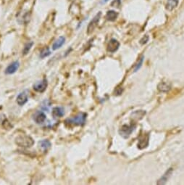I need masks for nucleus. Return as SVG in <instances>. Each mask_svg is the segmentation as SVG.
<instances>
[{
    "instance_id": "19",
    "label": "nucleus",
    "mask_w": 184,
    "mask_h": 185,
    "mask_svg": "<svg viewBox=\"0 0 184 185\" xmlns=\"http://www.w3.org/2000/svg\"><path fill=\"white\" fill-rule=\"evenodd\" d=\"M51 54V51L50 49L48 48V47H45V48H44L41 51V52H40V55L39 57L40 58H41V59H44V58L48 57L49 55H50Z\"/></svg>"
},
{
    "instance_id": "1",
    "label": "nucleus",
    "mask_w": 184,
    "mask_h": 185,
    "mask_svg": "<svg viewBox=\"0 0 184 185\" xmlns=\"http://www.w3.org/2000/svg\"><path fill=\"white\" fill-rule=\"evenodd\" d=\"M87 114L86 113H79L76 116L73 117L68 118L65 121V124L67 126H83L86 123V121Z\"/></svg>"
},
{
    "instance_id": "15",
    "label": "nucleus",
    "mask_w": 184,
    "mask_h": 185,
    "mask_svg": "<svg viewBox=\"0 0 184 185\" xmlns=\"http://www.w3.org/2000/svg\"><path fill=\"white\" fill-rule=\"evenodd\" d=\"M178 4V0H167V5H166V9L169 10V11H171L173 9L176 8Z\"/></svg>"
},
{
    "instance_id": "17",
    "label": "nucleus",
    "mask_w": 184,
    "mask_h": 185,
    "mask_svg": "<svg viewBox=\"0 0 184 185\" xmlns=\"http://www.w3.org/2000/svg\"><path fill=\"white\" fill-rule=\"evenodd\" d=\"M149 144V136H146V137H143L142 140H139V143L138 144V147L140 149H143V148L147 147Z\"/></svg>"
},
{
    "instance_id": "5",
    "label": "nucleus",
    "mask_w": 184,
    "mask_h": 185,
    "mask_svg": "<svg viewBox=\"0 0 184 185\" xmlns=\"http://www.w3.org/2000/svg\"><path fill=\"white\" fill-rule=\"evenodd\" d=\"M101 15V13L99 12V13H98L97 15H96V16L93 18V20L89 23L88 28H87V33H88V34H90L91 33H92L93 31H94V30L95 29V28L97 26L98 23H99V20H100Z\"/></svg>"
},
{
    "instance_id": "3",
    "label": "nucleus",
    "mask_w": 184,
    "mask_h": 185,
    "mask_svg": "<svg viewBox=\"0 0 184 185\" xmlns=\"http://www.w3.org/2000/svg\"><path fill=\"white\" fill-rule=\"evenodd\" d=\"M48 86V82L47 79H43L41 81H38L33 85V89L35 91L38 93H43L46 91Z\"/></svg>"
},
{
    "instance_id": "22",
    "label": "nucleus",
    "mask_w": 184,
    "mask_h": 185,
    "mask_svg": "<svg viewBox=\"0 0 184 185\" xmlns=\"http://www.w3.org/2000/svg\"><path fill=\"white\" fill-rule=\"evenodd\" d=\"M120 4H121V2H120V0H114L113 2V3L111 4V6H114L115 8V7H117V8H119V7L120 6Z\"/></svg>"
},
{
    "instance_id": "2",
    "label": "nucleus",
    "mask_w": 184,
    "mask_h": 185,
    "mask_svg": "<svg viewBox=\"0 0 184 185\" xmlns=\"http://www.w3.org/2000/svg\"><path fill=\"white\" fill-rule=\"evenodd\" d=\"M15 144L18 147L23 148L31 147L35 143V141L31 136L26 134H20L17 136L15 140Z\"/></svg>"
},
{
    "instance_id": "4",
    "label": "nucleus",
    "mask_w": 184,
    "mask_h": 185,
    "mask_svg": "<svg viewBox=\"0 0 184 185\" xmlns=\"http://www.w3.org/2000/svg\"><path fill=\"white\" fill-rule=\"evenodd\" d=\"M135 128H136L135 125H130V126L124 125V126H122V128H120L119 132H120V134L121 135L123 138L127 139L128 138L130 135L132 134V132L134 131Z\"/></svg>"
},
{
    "instance_id": "11",
    "label": "nucleus",
    "mask_w": 184,
    "mask_h": 185,
    "mask_svg": "<svg viewBox=\"0 0 184 185\" xmlns=\"http://www.w3.org/2000/svg\"><path fill=\"white\" fill-rule=\"evenodd\" d=\"M172 173H173V168H170L164 174V175H162V177L159 179L157 184H164L167 182V181L169 179L170 177L171 176Z\"/></svg>"
},
{
    "instance_id": "6",
    "label": "nucleus",
    "mask_w": 184,
    "mask_h": 185,
    "mask_svg": "<svg viewBox=\"0 0 184 185\" xmlns=\"http://www.w3.org/2000/svg\"><path fill=\"white\" fill-rule=\"evenodd\" d=\"M28 100H29V94H28L27 90L20 92V94L17 95L16 99L17 105H20V106H23L27 103Z\"/></svg>"
},
{
    "instance_id": "10",
    "label": "nucleus",
    "mask_w": 184,
    "mask_h": 185,
    "mask_svg": "<svg viewBox=\"0 0 184 185\" xmlns=\"http://www.w3.org/2000/svg\"><path fill=\"white\" fill-rule=\"evenodd\" d=\"M52 114L54 118H61L65 115V110L62 107H55L52 109Z\"/></svg>"
},
{
    "instance_id": "23",
    "label": "nucleus",
    "mask_w": 184,
    "mask_h": 185,
    "mask_svg": "<svg viewBox=\"0 0 184 185\" xmlns=\"http://www.w3.org/2000/svg\"><path fill=\"white\" fill-rule=\"evenodd\" d=\"M148 41H149V36H147V35H145V36H143V38L141 39V41H140V43H141V45H144V44H146Z\"/></svg>"
},
{
    "instance_id": "8",
    "label": "nucleus",
    "mask_w": 184,
    "mask_h": 185,
    "mask_svg": "<svg viewBox=\"0 0 184 185\" xmlns=\"http://www.w3.org/2000/svg\"><path fill=\"white\" fill-rule=\"evenodd\" d=\"M33 119L38 124H41L46 121L47 116L43 111H36L33 116Z\"/></svg>"
},
{
    "instance_id": "9",
    "label": "nucleus",
    "mask_w": 184,
    "mask_h": 185,
    "mask_svg": "<svg viewBox=\"0 0 184 185\" xmlns=\"http://www.w3.org/2000/svg\"><path fill=\"white\" fill-rule=\"evenodd\" d=\"M120 47V43L115 39H112L107 45V51L111 53H114Z\"/></svg>"
},
{
    "instance_id": "7",
    "label": "nucleus",
    "mask_w": 184,
    "mask_h": 185,
    "mask_svg": "<svg viewBox=\"0 0 184 185\" xmlns=\"http://www.w3.org/2000/svg\"><path fill=\"white\" fill-rule=\"evenodd\" d=\"M19 67H20V63H19V61H14L13 63H12L11 64H10L7 67L5 73V74H7V75H12V74L16 73L17 70H18Z\"/></svg>"
},
{
    "instance_id": "20",
    "label": "nucleus",
    "mask_w": 184,
    "mask_h": 185,
    "mask_svg": "<svg viewBox=\"0 0 184 185\" xmlns=\"http://www.w3.org/2000/svg\"><path fill=\"white\" fill-rule=\"evenodd\" d=\"M144 60V57L142 56L141 58H140V60H138V62L137 63H136V65H135L134 67V72H137L138 70H140V68H141V66H142L143 65V62Z\"/></svg>"
},
{
    "instance_id": "16",
    "label": "nucleus",
    "mask_w": 184,
    "mask_h": 185,
    "mask_svg": "<svg viewBox=\"0 0 184 185\" xmlns=\"http://www.w3.org/2000/svg\"><path fill=\"white\" fill-rule=\"evenodd\" d=\"M158 89L162 92H167L170 89V85H169L167 83H160L158 85Z\"/></svg>"
},
{
    "instance_id": "24",
    "label": "nucleus",
    "mask_w": 184,
    "mask_h": 185,
    "mask_svg": "<svg viewBox=\"0 0 184 185\" xmlns=\"http://www.w3.org/2000/svg\"><path fill=\"white\" fill-rule=\"evenodd\" d=\"M108 1H109V0H102V2H101V4H103V3L107 2Z\"/></svg>"
},
{
    "instance_id": "12",
    "label": "nucleus",
    "mask_w": 184,
    "mask_h": 185,
    "mask_svg": "<svg viewBox=\"0 0 184 185\" xmlns=\"http://www.w3.org/2000/svg\"><path fill=\"white\" fill-rule=\"evenodd\" d=\"M38 146L41 148L44 152H46L52 146V143L50 140H43L38 142Z\"/></svg>"
},
{
    "instance_id": "13",
    "label": "nucleus",
    "mask_w": 184,
    "mask_h": 185,
    "mask_svg": "<svg viewBox=\"0 0 184 185\" xmlns=\"http://www.w3.org/2000/svg\"><path fill=\"white\" fill-rule=\"evenodd\" d=\"M65 42V38L64 36H59L56 41L54 42L53 45H52V49L53 50H57L62 47V46L64 45Z\"/></svg>"
},
{
    "instance_id": "21",
    "label": "nucleus",
    "mask_w": 184,
    "mask_h": 185,
    "mask_svg": "<svg viewBox=\"0 0 184 185\" xmlns=\"http://www.w3.org/2000/svg\"><path fill=\"white\" fill-rule=\"evenodd\" d=\"M2 126L3 127L6 128V129H10V128L13 127V125L11 124V123H10L8 119H5L4 121H2Z\"/></svg>"
},
{
    "instance_id": "18",
    "label": "nucleus",
    "mask_w": 184,
    "mask_h": 185,
    "mask_svg": "<svg viewBox=\"0 0 184 185\" xmlns=\"http://www.w3.org/2000/svg\"><path fill=\"white\" fill-rule=\"evenodd\" d=\"M34 45V42H29L28 43L26 44V45L24 46V48L23 49V55H26V54H29V52L31 50V47Z\"/></svg>"
},
{
    "instance_id": "14",
    "label": "nucleus",
    "mask_w": 184,
    "mask_h": 185,
    "mask_svg": "<svg viewBox=\"0 0 184 185\" xmlns=\"http://www.w3.org/2000/svg\"><path fill=\"white\" fill-rule=\"evenodd\" d=\"M118 16V13L113 10H110L107 12L106 14V18L107 20L109 21H115Z\"/></svg>"
}]
</instances>
